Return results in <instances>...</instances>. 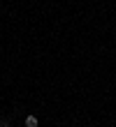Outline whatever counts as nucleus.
I'll use <instances>...</instances> for the list:
<instances>
[{"instance_id": "f257e3e1", "label": "nucleus", "mask_w": 116, "mask_h": 127, "mask_svg": "<svg viewBox=\"0 0 116 127\" xmlns=\"http://www.w3.org/2000/svg\"><path fill=\"white\" fill-rule=\"evenodd\" d=\"M26 127H37V118L35 116H28L26 118Z\"/></svg>"}, {"instance_id": "f03ea898", "label": "nucleus", "mask_w": 116, "mask_h": 127, "mask_svg": "<svg viewBox=\"0 0 116 127\" xmlns=\"http://www.w3.org/2000/svg\"><path fill=\"white\" fill-rule=\"evenodd\" d=\"M0 127H9V123H7V120H0Z\"/></svg>"}]
</instances>
